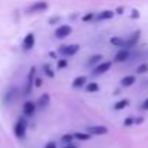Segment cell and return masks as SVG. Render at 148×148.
<instances>
[{"mask_svg":"<svg viewBox=\"0 0 148 148\" xmlns=\"http://www.w3.org/2000/svg\"><path fill=\"white\" fill-rule=\"evenodd\" d=\"M26 129H28L26 119H25V118H19V119H18V122L15 123V128H13V132H15L16 138L22 139V138L26 135Z\"/></svg>","mask_w":148,"mask_h":148,"instance_id":"6da1fadb","label":"cell"},{"mask_svg":"<svg viewBox=\"0 0 148 148\" xmlns=\"http://www.w3.org/2000/svg\"><path fill=\"white\" fill-rule=\"evenodd\" d=\"M80 49V45L77 44H73V45H64L62 48H60V52L64 55V57H73L76 55Z\"/></svg>","mask_w":148,"mask_h":148,"instance_id":"7a4b0ae2","label":"cell"},{"mask_svg":"<svg viewBox=\"0 0 148 148\" xmlns=\"http://www.w3.org/2000/svg\"><path fill=\"white\" fill-rule=\"evenodd\" d=\"M48 8V3L44 2V0H38V2H35L34 5H31L28 8V13H39V12H44L45 9Z\"/></svg>","mask_w":148,"mask_h":148,"instance_id":"3957f363","label":"cell"},{"mask_svg":"<svg viewBox=\"0 0 148 148\" xmlns=\"http://www.w3.org/2000/svg\"><path fill=\"white\" fill-rule=\"evenodd\" d=\"M34 47H35V35L32 32H29L22 41V48L25 51H31Z\"/></svg>","mask_w":148,"mask_h":148,"instance_id":"277c9868","label":"cell"},{"mask_svg":"<svg viewBox=\"0 0 148 148\" xmlns=\"http://www.w3.org/2000/svg\"><path fill=\"white\" fill-rule=\"evenodd\" d=\"M70 34H71V26H68V25H61L55 29V38H58V39H64Z\"/></svg>","mask_w":148,"mask_h":148,"instance_id":"5b68a950","label":"cell"},{"mask_svg":"<svg viewBox=\"0 0 148 148\" xmlns=\"http://www.w3.org/2000/svg\"><path fill=\"white\" fill-rule=\"evenodd\" d=\"M110 67H112V62H110V61H103V62H100L99 65L95 67V70H93V76H100V74L106 73Z\"/></svg>","mask_w":148,"mask_h":148,"instance_id":"8992f818","label":"cell"},{"mask_svg":"<svg viewBox=\"0 0 148 148\" xmlns=\"http://www.w3.org/2000/svg\"><path fill=\"white\" fill-rule=\"evenodd\" d=\"M35 110H36V105L34 102H25L22 106V112L25 116H34Z\"/></svg>","mask_w":148,"mask_h":148,"instance_id":"52a82bcc","label":"cell"},{"mask_svg":"<svg viewBox=\"0 0 148 148\" xmlns=\"http://www.w3.org/2000/svg\"><path fill=\"white\" fill-rule=\"evenodd\" d=\"M87 134L90 135H105L108 134V128L106 126H89L87 128Z\"/></svg>","mask_w":148,"mask_h":148,"instance_id":"ba28073f","label":"cell"},{"mask_svg":"<svg viewBox=\"0 0 148 148\" xmlns=\"http://www.w3.org/2000/svg\"><path fill=\"white\" fill-rule=\"evenodd\" d=\"M139 31H136V32H134L132 34V36L129 38V39H126L125 41V48H132V47H135L136 45V42H138V39H139Z\"/></svg>","mask_w":148,"mask_h":148,"instance_id":"9c48e42d","label":"cell"},{"mask_svg":"<svg viewBox=\"0 0 148 148\" xmlns=\"http://www.w3.org/2000/svg\"><path fill=\"white\" fill-rule=\"evenodd\" d=\"M128 58H129V51H128L126 48H122V49L116 54L115 61H116V62H123V61H126Z\"/></svg>","mask_w":148,"mask_h":148,"instance_id":"30bf717a","label":"cell"},{"mask_svg":"<svg viewBox=\"0 0 148 148\" xmlns=\"http://www.w3.org/2000/svg\"><path fill=\"white\" fill-rule=\"evenodd\" d=\"M113 12L112 10H103V12H100L97 16H95L96 18V21L97 22H102V21H106V19H112L113 18Z\"/></svg>","mask_w":148,"mask_h":148,"instance_id":"8fae6325","label":"cell"},{"mask_svg":"<svg viewBox=\"0 0 148 148\" xmlns=\"http://www.w3.org/2000/svg\"><path fill=\"white\" fill-rule=\"evenodd\" d=\"M86 80H87V79H86L84 76H80V77H77L76 80L73 82V87H74V89H80V87H83V86L86 84Z\"/></svg>","mask_w":148,"mask_h":148,"instance_id":"7c38bea8","label":"cell"},{"mask_svg":"<svg viewBox=\"0 0 148 148\" xmlns=\"http://www.w3.org/2000/svg\"><path fill=\"white\" fill-rule=\"evenodd\" d=\"M48 103H49V95L48 93H45V95H42L39 99H38V106L39 108H45V106H48Z\"/></svg>","mask_w":148,"mask_h":148,"instance_id":"4fadbf2b","label":"cell"},{"mask_svg":"<svg viewBox=\"0 0 148 148\" xmlns=\"http://www.w3.org/2000/svg\"><path fill=\"white\" fill-rule=\"evenodd\" d=\"M135 83V77L134 76H126V77H123L122 80H121V84L123 86V87H129V86H132Z\"/></svg>","mask_w":148,"mask_h":148,"instance_id":"5bb4252c","label":"cell"},{"mask_svg":"<svg viewBox=\"0 0 148 148\" xmlns=\"http://www.w3.org/2000/svg\"><path fill=\"white\" fill-rule=\"evenodd\" d=\"M73 138L80 139V141H87V139H90V138H92V135H90V134H87V132H76V134L73 135Z\"/></svg>","mask_w":148,"mask_h":148,"instance_id":"9a60e30c","label":"cell"},{"mask_svg":"<svg viewBox=\"0 0 148 148\" xmlns=\"http://www.w3.org/2000/svg\"><path fill=\"white\" fill-rule=\"evenodd\" d=\"M110 44L115 45V47H122V48H125V39H122V38H119V36L110 38Z\"/></svg>","mask_w":148,"mask_h":148,"instance_id":"2e32d148","label":"cell"},{"mask_svg":"<svg viewBox=\"0 0 148 148\" xmlns=\"http://www.w3.org/2000/svg\"><path fill=\"white\" fill-rule=\"evenodd\" d=\"M86 90H87V93H96V92H99V84L95 82H90L86 86Z\"/></svg>","mask_w":148,"mask_h":148,"instance_id":"e0dca14e","label":"cell"},{"mask_svg":"<svg viewBox=\"0 0 148 148\" xmlns=\"http://www.w3.org/2000/svg\"><path fill=\"white\" fill-rule=\"evenodd\" d=\"M102 58H103L102 55H93V57H90V60L87 61V65H89V67H92V65H95L96 62H99Z\"/></svg>","mask_w":148,"mask_h":148,"instance_id":"ac0fdd59","label":"cell"},{"mask_svg":"<svg viewBox=\"0 0 148 148\" xmlns=\"http://www.w3.org/2000/svg\"><path fill=\"white\" fill-rule=\"evenodd\" d=\"M44 73L47 74V76H48L49 79H54V76H55V74H54V71L51 70V67H49L48 64H44Z\"/></svg>","mask_w":148,"mask_h":148,"instance_id":"d6986e66","label":"cell"},{"mask_svg":"<svg viewBox=\"0 0 148 148\" xmlns=\"http://www.w3.org/2000/svg\"><path fill=\"white\" fill-rule=\"evenodd\" d=\"M128 100L126 99H123V100H121V102H118L116 105H115V110H121V109H123V108H126L128 106Z\"/></svg>","mask_w":148,"mask_h":148,"instance_id":"ffe728a7","label":"cell"},{"mask_svg":"<svg viewBox=\"0 0 148 148\" xmlns=\"http://www.w3.org/2000/svg\"><path fill=\"white\" fill-rule=\"evenodd\" d=\"M148 71V64H141L138 68H136V73L138 74H142V73H147Z\"/></svg>","mask_w":148,"mask_h":148,"instance_id":"44dd1931","label":"cell"},{"mask_svg":"<svg viewBox=\"0 0 148 148\" xmlns=\"http://www.w3.org/2000/svg\"><path fill=\"white\" fill-rule=\"evenodd\" d=\"M95 19V13L93 12H89L87 15L83 16V22H89V21H93Z\"/></svg>","mask_w":148,"mask_h":148,"instance_id":"7402d4cb","label":"cell"},{"mask_svg":"<svg viewBox=\"0 0 148 148\" xmlns=\"http://www.w3.org/2000/svg\"><path fill=\"white\" fill-rule=\"evenodd\" d=\"M67 64H68V61L64 58V60H60L58 61V68H64V67H67Z\"/></svg>","mask_w":148,"mask_h":148,"instance_id":"603a6c76","label":"cell"},{"mask_svg":"<svg viewBox=\"0 0 148 148\" xmlns=\"http://www.w3.org/2000/svg\"><path fill=\"white\" fill-rule=\"evenodd\" d=\"M132 123H134V118H126V119H125V122H123V125H125V126H131Z\"/></svg>","mask_w":148,"mask_h":148,"instance_id":"cb8c5ba5","label":"cell"},{"mask_svg":"<svg viewBox=\"0 0 148 148\" xmlns=\"http://www.w3.org/2000/svg\"><path fill=\"white\" fill-rule=\"evenodd\" d=\"M62 141H64V142H71V141H73V135H70V134H68V135H64V136H62Z\"/></svg>","mask_w":148,"mask_h":148,"instance_id":"d4e9b609","label":"cell"},{"mask_svg":"<svg viewBox=\"0 0 148 148\" xmlns=\"http://www.w3.org/2000/svg\"><path fill=\"white\" fill-rule=\"evenodd\" d=\"M141 109H142V110H148V97H147V99L142 102V105H141Z\"/></svg>","mask_w":148,"mask_h":148,"instance_id":"484cf974","label":"cell"},{"mask_svg":"<svg viewBox=\"0 0 148 148\" xmlns=\"http://www.w3.org/2000/svg\"><path fill=\"white\" fill-rule=\"evenodd\" d=\"M45 148H57V144H55L54 141H49V142L45 145Z\"/></svg>","mask_w":148,"mask_h":148,"instance_id":"4316f807","label":"cell"},{"mask_svg":"<svg viewBox=\"0 0 148 148\" xmlns=\"http://www.w3.org/2000/svg\"><path fill=\"white\" fill-rule=\"evenodd\" d=\"M35 86H36V87H41V86H42V79L38 77V79L35 80Z\"/></svg>","mask_w":148,"mask_h":148,"instance_id":"83f0119b","label":"cell"},{"mask_svg":"<svg viewBox=\"0 0 148 148\" xmlns=\"http://www.w3.org/2000/svg\"><path fill=\"white\" fill-rule=\"evenodd\" d=\"M64 148H76V147H73V145H67V147H64Z\"/></svg>","mask_w":148,"mask_h":148,"instance_id":"f1b7e54d","label":"cell"}]
</instances>
